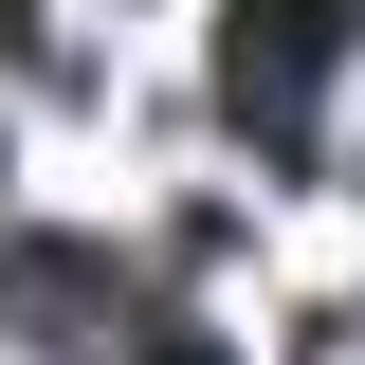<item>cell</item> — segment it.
Instances as JSON below:
<instances>
[{"label":"cell","instance_id":"7a4b0ae2","mask_svg":"<svg viewBox=\"0 0 365 365\" xmlns=\"http://www.w3.org/2000/svg\"><path fill=\"white\" fill-rule=\"evenodd\" d=\"M128 365H237V347H220V329H182V311H146V347H128Z\"/></svg>","mask_w":365,"mask_h":365},{"label":"cell","instance_id":"6da1fadb","mask_svg":"<svg viewBox=\"0 0 365 365\" xmlns=\"http://www.w3.org/2000/svg\"><path fill=\"white\" fill-rule=\"evenodd\" d=\"M347 19L365 0H220V110H237V146L256 165H311L329 146V91H347Z\"/></svg>","mask_w":365,"mask_h":365}]
</instances>
